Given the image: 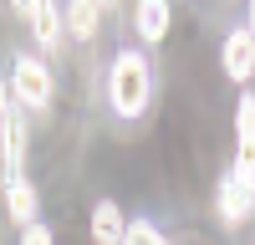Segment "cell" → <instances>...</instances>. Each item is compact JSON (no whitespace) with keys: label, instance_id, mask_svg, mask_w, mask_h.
<instances>
[{"label":"cell","instance_id":"12","mask_svg":"<svg viewBox=\"0 0 255 245\" xmlns=\"http://www.w3.org/2000/svg\"><path fill=\"white\" fill-rule=\"evenodd\" d=\"M123 245H163V235H158V225L133 220V225H128V235H123Z\"/></svg>","mask_w":255,"mask_h":245},{"label":"cell","instance_id":"6","mask_svg":"<svg viewBox=\"0 0 255 245\" xmlns=\"http://www.w3.org/2000/svg\"><path fill=\"white\" fill-rule=\"evenodd\" d=\"M0 153H5V174H20V163H26V118H20V108L0 118Z\"/></svg>","mask_w":255,"mask_h":245},{"label":"cell","instance_id":"11","mask_svg":"<svg viewBox=\"0 0 255 245\" xmlns=\"http://www.w3.org/2000/svg\"><path fill=\"white\" fill-rule=\"evenodd\" d=\"M97 20H102V10L92 5V0H72V5H67V26H72L77 36H92Z\"/></svg>","mask_w":255,"mask_h":245},{"label":"cell","instance_id":"2","mask_svg":"<svg viewBox=\"0 0 255 245\" xmlns=\"http://www.w3.org/2000/svg\"><path fill=\"white\" fill-rule=\"evenodd\" d=\"M10 87H15V97L26 108H51V72L36 56H15V82Z\"/></svg>","mask_w":255,"mask_h":245},{"label":"cell","instance_id":"3","mask_svg":"<svg viewBox=\"0 0 255 245\" xmlns=\"http://www.w3.org/2000/svg\"><path fill=\"white\" fill-rule=\"evenodd\" d=\"M250 210H255V179H240L235 169H230L220 179V220L225 225H240Z\"/></svg>","mask_w":255,"mask_h":245},{"label":"cell","instance_id":"5","mask_svg":"<svg viewBox=\"0 0 255 245\" xmlns=\"http://www.w3.org/2000/svg\"><path fill=\"white\" fill-rule=\"evenodd\" d=\"M225 72L235 82H250L255 77V36H250V26H240V31L225 36Z\"/></svg>","mask_w":255,"mask_h":245},{"label":"cell","instance_id":"4","mask_svg":"<svg viewBox=\"0 0 255 245\" xmlns=\"http://www.w3.org/2000/svg\"><path fill=\"white\" fill-rule=\"evenodd\" d=\"M235 128H240V143H235V174H240V179H255V92L240 97Z\"/></svg>","mask_w":255,"mask_h":245},{"label":"cell","instance_id":"14","mask_svg":"<svg viewBox=\"0 0 255 245\" xmlns=\"http://www.w3.org/2000/svg\"><path fill=\"white\" fill-rule=\"evenodd\" d=\"M10 113V92H5V82H0V118Z\"/></svg>","mask_w":255,"mask_h":245},{"label":"cell","instance_id":"9","mask_svg":"<svg viewBox=\"0 0 255 245\" xmlns=\"http://www.w3.org/2000/svg\"><path fill=\"white\" fill-rule=\"evenodd\" d=\"M31 31L41 46H56V36H61V10L51 5V0H36L31 5Z\"/></svg>","mask_w":255,"mask_h":245},{"label":"cell","instance_id":"8","mask_svg":"<svg viewBox=\"0 0 255 245\" xmlns=\"http://www.w3.org/2000/svg\"><path fill=\"white\" fill-rule=\"evenodd\" d=\"M123 235H128L123 210H118L113 199H97V204H92V240H97V245H123Z\"/></svg>","mask_w":255,"mask_h":245},{"label":"cell","instance_id":"1","mask_svg":"<svg viewBox=\"0 0 255 245\" xmlns=\"http://www.w3.org/2000/svg\"><path fill=\"white\" fill-rule=\"evenodd\" d=\"M108 97H113V113L118 118H138L148 108V61H143V51H118L113 56Z\"/></svg>","mask_w":255,"mask_h":245},{"label":"cell","instance_id":"10","mask_svg":"<svg viewBox=\"0 0 255 245\" xmlns=\"http://www.w3.org/2000/svg\"><path fill=\"white\" fill-rule=\"evenodd\" d=\"M163 31H168V5L163 0H143L138 5V36L143 41H163Z\"/></svg>","mask_w":255,"mask_h":245},{"label":"cell","instance_id":"13","mask_svg":"<svg viewBox=\"0 0 255 245\" xmlns=\"http://www.w3.org/2000/svg\"><path fill=\"white\" fill-rule=\"evenodd\" d=\"M20 245H56V240H51V225H41V220H36V225H26Z\"/></svg>","mask_w":255,"mask_h":245},{"label":"cell","instance_id":"7","mask_svg":"<svg viewBox=\"0 0 255 245\" xmlns=\"http://www.w3.org/2000/svg\"><path fill=\"white\" fill-rule=\"evenodd\" d=\"M5 210L20 225H36V184L26 174H5Z\"/></svg>","mask_w":255,"mask_h":245},{"label":"cell","instance_id":"15","mask_svg":"<svg viewBox=\"0 0 255 245\" xmlns=\"http://www.w3.org/2000/svg\"><path fill=\"white\" fill-rule=\"evenodd\" d=\"M250 36H255V5H250Z\"/></svg>","mask_w":255,"mask_h":245}]
</instances>
